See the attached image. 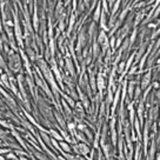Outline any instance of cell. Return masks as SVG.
<instances>
[{
	"mask_svg": "<svg viewBox=\"0 0 160 160\" xmlns=\"http://www.w3.org/2000/svg\"><path fill=\"white\" fill-rule=\"evenodd\" d=\"M144 111H145V105H144V100H141L138 105V108H137V115H138V119L140 121V124L144 122Z\"/></svg>",
	"mask_w": 160,
	"mask_h": 160,
	"instance_id": "5",
	"label": "cell"
},
{
	"mask_svg": "<svg viewBox=\"0 0 160 160\" xmlns=\"http://www.w3.org/2000/svg\"><path fill=\"white\" fill-rule=\"evenodd\" d=\"M86 127H87V126H86L85 124H82L81 121L77 124V130H78V131H80V132H84V131L86 130Z\"/></svg>",
	"mask_w": 160,
	"mask_h": 160,
	"instance_id": "24",
	"label": "cell"
},
{
	"mask_svg": "<svg viewBox=\"0 0 160 160\" xmlns=\"http://www.w3.org/2000/svg\"><path fill=\"white\" fill-rule=\"evenodd\" d=\"M145 16H146V9L144 8V9H140L137 14H135V18H134V21H133V25H134V27H137L139 24L144 20V18H145Z\"/></svg>",
	"mask_w": 160,
	"mask_h": 160,
	"instance_id": "4",
	"label": "cell"
},
{
	"mask_svg": "<svg viewBox=\"0 0 160 160\" xmlns=\"http://www.w3.org/2000/svg\"><path fill=\"white\" fill-rule=\"evenodd\" d=\"M98 6H97V8H95V11H94V14H93V21L94 22H98L100 20V16H101V3L99 1L97 4Z\"/></svg>",
	"mask_w": 160,
	"mask_h": 160,
	"instance_id": "8",
	"label": "cell"
},
{
	"mask_svg": "<svg viewBox=\"0 0 160 160\" xmlns=\"http://www.w3.org/2000/svg\"><path fill=\"white\" fill-rule=\"evenodd\" d=\"M0 125H1V126H4V127H6V128H11V130H13V128H14V127L12 126L11 124H8L7 121H5V120H1V119H0Z\"/></svg>",
	"mask_w": 160,
	"mask_h": 160,
	"instance_id": "23",
	"label": "cell"
},
{
	"mask_svg": "<svg viewBox=\"0 0 160 160\" xmlns=\"http://www.w3.org/2000/svg\"><path fill=\"white\" fill-rule=\"evenodd\" d=\"M140 1H144V0H134V4H137V3H140Z\"/></svg>",
	"mask_w": 160,
	"mask_h": 160,
	"instance_id": "33",
	"label": "cell"
},
{
	"mask_svg": "<svg viewBox=\"0 0 160 160\" xmlns=\"http://www.w3.org/2000/svg\"><path fill=\"white\" fill-rule=\"evenodd\" d=\"M126 68V63L125 61H121V63L118 65V73H122Z\"/></svg>",
	"mask_w": 160,
	"mask_h": 160,
	"instance_id": "20",
	"label": "cell"
},
{
	"mask_svg": "<svg viewBox=\"0 0 160 160\" xmlns=\"http://www.w3.org/2000/svg\"><path fill=\"white\" fill-rule=\"evenodd\" d=\"M115 43H117V39H115V36H111V39H109V46L113 48H115Z\"/></svg>",
	"mask_w": 160,
	"mask_h": 160,
	"instance_id": "25",
	"label": "cell"
},
{
	"mask_svg": "<svg viewBox=\"0 0 160 160\" xmlns=\"http://www.w3.org/2000/svg\"><path fill=\"white\" fill-rule=\"evenodd\" d=\"M6 159H7V160H18L19 158L16 155V153L8 152V153H7V155H6Z\"/></svg>",
	"mask_w": 160,
	"mask_h": 160,
	"instance_id": "22",
	"label": "cell"
},
{
	"mask_svg": "<svg viewBox=\"0 0 160 160\" xmlns=\"http://www.w3.org/2000/svg\"><path fill=\"white\" fill-rule=\"evenodd\" d=\"M97 85H98V88H99V92H100L99 93V98H103V91L105 88V80H104L101 74H99L98 78H97Z\"/></svg>",
	"mask_w": 160,
	"mask_h": 160,
	"instance_id": "6",
	"label": "cell"
},
{
	"mask_svg": "<svg viewBox=\"0 0 160 160\" xmlns=\"http://www.w3.org/2000/svg\"><path fill=\"white\" fill-rule=\"evenodd\" d=\"M66 66H67L68 72L71 73V76L74 77V76H76V72H74V67H73V63H72L71 58H67V59H66Z\"/></svg>",
	"mask_w": 160,
	"mask_h": 160,
	"instance_id": "15",
	"label": "cell"
},
{
	"mask_svg": "<svg viewBox=\"0 0 160 160\" xmlns=\"http://www.w3.org/2000/svg\"><path fill=\"white\" fill-rule=\"evenodd\" d=\"M0 80H1V82L6 86L7 88H11V85H9V80H8V77L6 74H1L0 76Z\"/></svg>",
	"mask_w": 160,
	"mask_h": 160,
	"instance_id": "17",
	"label": "cell"
},
{
	"mask_svg": "<svg viewBox=\"0 0 160 160\" xmlns=\"http://www.w3.org/2000/svg\"><path fill=\"white\" fill-rule=\"evenodd\" d=\"M152 87H153V88H155V90L158 91V90L160 88V82H159V81H157V80H154V81H153V84H152Z\"/></svg>",
	"mask_w": 160,
	"mask_h": 160,
	"instance_id": "28",
	"label": "cell"
},
{
	"mask_svg": "<svg viewBox=\"0 0 160 160\" xmlns=\"http://www.w3.org/2000/svg\"><path fill=\"white\" fill-rule=\"evenodd\" d=\"M76 111L78 112V114L79 115H81L82 118L85 117V108H84V106L81 105V103H76Z\"/></svg>",
	"mask_w": 160,
	"mask_h": 160,
	"instance_id": "16",
	"label": "cell"
},
{
	"mask_svg": "<svg viewBox=\"0 0 160 160\" xmlns=\"http://www.w3.org/2000/svg\"><path fill=\"white\" fill-rule=\"evenodd\" d=\"M120 4H121V0H117V1L114 3L113 8H112V14H113V16L117 14V12H118V9H119V7H120Z\"/></svg>",
	"mask_w": 160,
	"mask_h": 160,
	"instance_id": "18",
	"label": "cell"
},
{
	"mask_svg": "<svg viewBox=\"0 0 160 160\" xmlns=\"http://www.w3.org/2000/svg\"><path fill=\"white\" fill-rule=\"evenodd\" d=\"M85 44H86V33H85L84 30H81L80 31V34L78 36V45H77V52L78 53L81 52V48H82V46Z\"/></svg>",
	"mask_w": 160,
	"mask_h": 160,
	"instance_id": "3",
	"label": "cell"
},
{
	"mask_svg": "<svg viewBox=\"0 0 160 160\" xmlns=\"http://www.w3.org/2000/svg\"><path fill=\"white\" fill-rule=\"evenodd\" d=\"M159 24H160V18H159V20H158V24H157V25H159Z\"/></svg>",
	"mask_w": 160,
	"mask_h": 160,
	"instance_id": "35",
	"label": "cell"
},
{
	"mask_svg": "<svg viewBox=\"0 0 160 160\" xmlns=\"http://www.w3.org/2000/svg\"><path fill=\"white\" fill-rule=\"evenodd\" d=\"M77 147L79 150V154L82 155V157H87V154L91 152V149H90L88 144H86V142H79L77 145Z\"/></svg>",
	"mask_w": 160,
	"mask_h": 160,
	"instance_id": "2",
	"label": "cell"
},
{
	"mask_svg": "<svg viewBox=\"0 0 160 160\" xmlns=\"http://www.w3.org/2000/svg\"><path fill=\"white\" fill-rule=\"evenodd\" d=\"M0 104H1V101H0Z\"/></svg>",
	"mask_w": 160,
	"mask_h": 160,
	"instance_id": "36",
	"label": "cell"
},
{
	"mask_svg": "<svg viewBox=\"0 0 160 160\" xmlns=\"http://www.w3.org/2000/svg\"><path fill=\"white\" fill-rule=\"evenodd\" d=\"M135 146L137 147H135V150H134L133 158H134V160H140V158H141V144H140V141H137V145Z\"/></svg>",
	"mask_w": 160,
	"mask_h": 160,
	"instance_id": "10",
	"label": "cell"
},
{
	"mask_svg": "<svg viewBox=\"0 0 160 160\" xmlns=\"http://www.w3.org/2000/svg\"><path fill=\"white\" fill-rule=\"evenodd\" d=\"M48 134L51 135V138H53V139H55V140H58V141H63V140H64V138L61 137L60 132L57 131V130H53V128L48 130Z\"/></svg>",
	"mask_w": 160,
	"mask_h": 160,
	"instance_id": "9",
	"label": "cell"
},
{
	"mask_svg": "<svg viewBox=\"0 0 160 160\" xmlns=\"http://www.w3.org/2000/svg\"><path fill=\"white\" fill-rule=\"evenodd\" d=\"M8 152H11L8 149H0V154H7Z\"/></svg>",
	"mask_w": 160,
	"mask_h": 160,
	"instance_id": "30",
	"label": "cell"
},
{
	"mask_svg": "<svg viewBox=\"0 0 160 160\" xmlns=\"http://www.w3.org/2000/svg\"><path fill=\"white\" fill-rule=\"evenodd\" d=\"M159 34H160V27H159V30H157V31H154V32L152 33V35H151V39H155Z\"/></svg>",
	"mask_w": 160,
	"mask_h": 160,
	"instance_id": "29",
	"label": "cell"
},
{
	"mask_svg": "<svg viewBox=\"0 0 160 160\" xmlns=\"http://www.w3.org/2000/svg\"><path fill=\"white\" fill-rule=\"evenodd\" d=\"M33 153L36 155V158H39L40 160H46V157L43 154V153H39V152H35V151H33Z\"/></svg>",
	"mask_w": 160,
	"mask_h": 160,
	"instance_id": "26",
	"label": "cell"
},
{
	"mask_svg": "<svg viewBox=\"0 0 160 160\" xmlns=\"http://www.w3.org/2000/svg\"><path fill=\"white\" fill-rule=\"evenodd\" d=\"M0 67H6V65H5V61L3 60V58H1V55H0Z\"/></svg>",
	"mask_w": 160,
	"mask_h": 160,
	"instance_id": "31",
	"label": "cell"
},
{
	"mask_svg": "<svg viewBox=\"0 0 160 160\" xmlns=\"http://www.w3.org/2000/svg\"><path fill=\"white\" fill-rule=\"evenodd\" d=\"M151 71H149L147 73H145V74L142 76L141 80H140V88L142 91H145L147 87H150V84L152 81V77H151Z\"/></svg>",
	"mask_w": 160,
	"mask_h": 160,
	"instance_id": "1",
	"label": "cell"
},
{
	"mask_svg": "<svg viewBox=\"0 0 160 160\" xmlns=\"http://www.w3.org/2000/svg\"><path fill=\"white\" fill-rule=\"evenodd\" d=\"M92 51H93V55L94 57H98V54H99V44H98V43H93Z\"/></svg>",
	"mask_w": 160,
	"mask_h": 160,
	"instance_id": "19",
	"label": "cell"
},
{
	"mask_svg": "<svg viewBox=\"0 0 160 160\" xmlns=\"http://www.w3.org/2000/svg\"><path fill=\"white\" fill-rule=\"evenodd\" d=\"M74 137H76V140H78V141H80V142H86V144H88V140L85 138V133H84V132H80V131L76 132Z\"/></svg>",
	"mask_w": 160,
	"mask_h": 160,
	"instance_id": "12",
	"label": "cell"
},
{
	"mask_svg": "<svg viewBox=\"0 0 160 160\" xmlns=\"http://www.w3.org/2000/svg\"><path fill=\"white\" fill-rule=\"evenodd\" d=\"M55 119H57V121H58V124H59L60 128H63V130H66V128H67V127H66L65 119H64V118H61V115H60L58 112H55Z\"/></svg>",
	"mask_w": 160,
	"mask_h": 160,
	"instance_id": "14",
	"label": "cell"
},
{
	"mask_svg": "<svg viewBox=\"0 0 160 160\" xmlns=\"http://www.w3.org/2000/svg\"><path fill=\"white\" fill-rule=\"evenodd\" d=\"M119 160H120V159H119Z\"/></svg>",
	"mask_w": 160,
	"mask_h": 160,
	"instance_id": "37",
	"label": "cell"
},
{
	"mask_svg": "<svg viewBox=\"0 0 160 160\" xmlns=\"http://www.w3.org/2000/svg\"><path fill=\"white\" fill-rule=\"evenodd\" d=\"M120 88H118V91H117V93H115V95H114V98H113V107H112V113L114 114V112H115V108H117V106H118V103H119V99H120Z\"/></svg>",
	"mask_w": 160,
	"mask_h": 160,
	"instance_id": "13",
	"label": "cell"
},
{
	"mask_svg": "<svg viewBox=\"0 0 160 160\" xmlns=\"http://www.w3.org/2000/svg\"><path fill=\"white\" fill-rule=\"evenodd\" d=\"M33 26H34L35 30H38V14H36V11L33 14Z\"/></svg>",
	"mask_w": 160,
	"mask_h": 160,
	"instance_id": "21",
	"label": "cell"
},
{
	"mask_svg": "<svg viewBox=\"0 0 160 160\" xmlns=\"http://www.w3.org/2000/svg\"><path fill=\"white\" fill-rule=\"evenodd\" d=\"M59 145H60L61 152H65V153H71L72 152V146L67 141H65V140L59 141Z\"/></svg>",
	"mask_w": 160,
	"mask_h": 160,
	"instance_id": "7",
	"label": "cell"
},
{
	"mask_svg": "<svg viewBox=\"0 0 160 160\" xmlns=\"http://www.w3.org/2000/svg\"><path fill=\"white\" fill-rule=\"evenodd\" d=\"M157 26H158L157 24H153V22H152V24H150V25L147 26V27H149V28H154V27H157Z\"/></svg>",
	"mask_w": 160,
	"mask_h": 160,
	"instance_id": "32",
	"label": "cell"
},
{
	"mask_svg": "<svg viewBox=\"0 0 160 160\" xmlns=\"http://www.w3.org/2000/svg\"><path fill=\"white\" fill-rule=\"evenodd\" d=\"M74 21H76V16L72 14V16H71V19H70V30L72 28L73 25H74Z\"/></svg>",
	"mask_w": 160,
	"mask_h": 160,
	"instance_id": "27",
	"label": "cell"
},
{
	"mask_svg": "<svg viewBox=\"0 0 160 160\" xmlns=\"http://www.w3.org/2000/svg\"><path fill=\"white\" fill-rule=\"evenodd\" d=\"M61 95L64 97L65 101L71 106V108H74V107H76V101L73 100V98H72V97H70L68 94H65V93H63V92H61Z\"/></svg>",
	"mask_w": 160,
	"mask_h": 160,
	"instance_id": "11",
	"label": "cell"
},
{
	"mask_svg": "<svg viewBox=\"0 0 160 160\" xmlns=\"http://www.w3.org/2000/svg\"><path fill=\"white\" fill-rule=\"evenodd\" d=\"M1 74H3V68L0 67V76H1Z\"/></svg>",
	"mask_w": 160,
	"mask_h": 160,
	"instance_id": "34",
	"label": "cell"
}]
</instances>
